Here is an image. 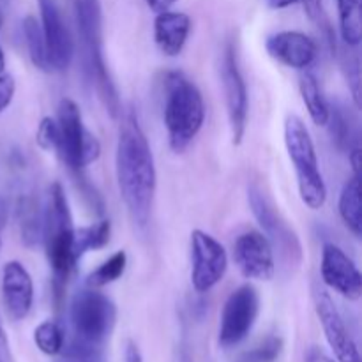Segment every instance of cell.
Instances as JSON below:
<instances>
[{
  "instance_id": "obj_22",
  "label": "cell",
  "mask_w": 362,
  "mask_h": 362,
  "mask_svg": "<svg viewBox=\"0 0 362 362\" xmlns=\"http://www.w3.org/2000/svg\"><path fill=\"white\" fill-rule=\"evenodd\" d=\"M110 237H112V223L106 221V219H103V221L95 223L92 226L74 230L73 253L76 264L87 251L105 247L110 243Z\"/></svg>"
},
{
  "instance_id": "obj_38",
  "label": "cell",
  "mask_w": 362,
  "mask_h": 362,
  "mask_svg": "<svg viewBox=\"0 0 362 362\" xmlns=\"http://www.w3.org/2000/svg\"><path fill=\"white\" fill-rule=\"evenodd\" d=\"M297 2H299V0H267L271 9H285V7L293 6V4Z\"/></svg>"
},
{
  "instance_id": "obj_30",
  "label": "cell",
  "mask_w": 362,
  "mask_h": 362,
  "mask_svg": "<svg viewBox=\"0 0 362 362\" xmlns=\"http://www.w3.org/2000/svg\"><path fill=\"white\" fill-rule=\"evenodd\" d=\"M35 141L45 151H57L59 145V126L57 120L52 117H45L37 127V134H35Z\"/></svg>"
},
{
  "instance_id": "obj_14",
  "label": "cell",
  "mask_w": 362,
  "mask_h": 362,
  "mask_svg": "<svg viewBox=\"0 0 362 362\" xmlns=\"http://www.w3.org/2000/svg\"><path fill=\"white\" fill-rule=\"evenodd\" d=\"M322 281L349 300H359L362 296V276L352 258L339 246L329 243L322 250Z\"/></svg>"
},
{
  "instance_id": "obj_21",
  "label": "cell",
  "mask_w": 362,
  "mask_h": 362,
  "mask_svg": "<svg viewBox=\"0 0 362 362\" xmlns=\"http://www.w3.org/2000/svg\"><path fill=\"white\" fill-rule=\"evenodd\" d=\"M299 88L311 120H313L317 126H327L329 103L327 99H325L324 92H322L320 85H318L317 78L311 73H304L303 76H300Z\"/></svg>"
},
{
  "instance_id": "obj_27",
  "label": "cell",
  "mask_w": 362,
  "mask_h": 362,
  "mask_svg": "<svg viewBox=\"0 0 362 362\" xmlns=\"http://www.w3.org/2000/svg\"><path fill=\"white\" fill-rule=\"evenodd\" d=\"M34 343L45 356L55 357L62 352L64 343V331L57 322L46 320L39 324L34 331Z\"/></svg>"
},
{
  "instance_id": "obj_41",
  "label": "cell",
  "mask_w": 362,
  "mask_h": 362,
  "mask_svg": "<svg viewBox=\"0 0 362 362\" xmlns=\"http://www.w3.org/2000/svg\"><path fill=\"white\" fill-rule=\"evenodd\" d=\"M179 362H191V357H189V354H187V352H184L182 356H180Z\"/></svg>"
},
{
  "instance_id": "obj_1",
  "label": "cell",
  "mask_w": 362,
  "mask_h": 362,
  "mask_svg": "<svg viewBox=\"0 0 362 362\" xmlns=\"http://www.w3.org/2000/svg\"><path fill=\"white\" fill-rule=\"evenodd\" d=\"M115 165L120 197L127 212L138 226H145L151 219L158 175L151 145L133 110L122 115Z\"/></svg>"
},
{
  "instance_id": "obj_29",
  "label": "cell",
  "mask_w": 362,
  "mask_h": 362,
  "mask_svg": "<svg viewBox=\"0 0 362 362\" xmlns=\"http://www.w3.org/2000/svg\"><path fill=\"white\" fill-rule=\"evenodd\" d=\"M300 2H303L304 6V13H306L308 18L320 28L322 34L325 35V41L329 42L332 52H336V49H338V42H336L334 28H332L327 13H325L322 0H300Z\"/></svg>"
},
{
  "instance_id": "obj_20",
  "label": "cell",
  "mask_w": 362,
  "mask_h": 362,
  "mask_svg": "<svg viewBox=\"0 0 362 362\" xmlns=\"http://www.w3.org/2000/svg\"><path fill=\"white\" fill-rule=\"evenodd\" d=\"M18 225L21 243L27 247H34L42 233V214L34 194H25L18 202Z\"/></svg>"
},
{
  "instance_id": "obj_4",
  "label": "cell",
  "mask_w": 362,
  "mask_h": 362,
  "mask_svg": "<svg viewBox=\"0 0 362 362\" xmlns=\"http://www.w3.org/2000/svg\"><path fill=\"white\" fill-rule=\"evenodd\" d=\"M41 235L45 237L46 257H48V264L53 271L57 297H60L74 265H76V260H74L73 253V218H71L67 198L59 182H53L48 189Z\"/></svg>"
},
{
  "instance_id": "obj_5",
  "label": "cell",
  "mask_w": 362,
  "mask_h": 362,
  "mask_svg": "<svg viewBox=\"0 0 362 362\" xmlns=\"http://www.w3.org/2000/svg\"><path fill=\"white\" fill-rule=\"evenodd\" d=\"M285 145L293 163V170L297 175L300 200L311 211H318L327 200V187L318 166L317 151L311 140L306 124L296 115H288L285 120Z\"/></svg>"
},
{
  "instance_id": "obj_6",
  "label": "cell",
  "mask_w": 362,
  "mask_h": 362,
  "mask_svg": "<svg viewBox=\"0 0 362 362\" xmlns=\"http://www.w3.org/2000/svg\"><path fill=\"white\" fill-rule=\"evenodd\" d=\"M247 202H250L251 212L265 232L272 251L278 253L281 264L290 271L299 269L304 255L299 235L292 228V225L283 218V214L260 184H251L247 187Z\"/></svg>"
},
{
  "instance_id": "obj_12",
  "label": "cell",
  "mask_w": 362,
  "mask_h": 362,
  "mask_svg": "<svg viewBox=\"0 0 362 362\" xmlns=\"http://www.w3.org/2000/svg\"><path fill=\"white\" fill-rule=\"evenodd\" d=\"M311 293H313L315 311L324 329L325 339L336 359L338 362H361L359 349L327 290L322 288L320 285H313Z\"/></svg>"
},
{
  "instance_id": "obj_40",
  "label": "cell",
  "mask_w": 362,
  "mask_h": 362,
  "mask_svg": "<svg viewBox=\"0 0 362 362\" xmlns=\"http://www.w3.org/2000/svg\"><path fill=\"white\" fill-rule=\"evenodd\" d=\"M4 23V13H2V7H0V28H2ZM4 67H6V57H4V49L0 46V74L4 73Z\"/></svg>"
},
{
  "instance_id": "obj_42",
  "label": "cell",
  "mask_w": 362,
  "mask_h": 362,
  "mask_svg": "<svg viewBox=\"0 0 362 362\" xmlns=\"http://www.w3.org/2000/svg\"><path fill=\"white\" fill-rule=\"evenodd\" d=\"M0 247H2V239H0Z\"/></svg>"
},
{
  "instance_id": "obj_3",
  "label": "cell",
  "mask_w": 362,
  "mask_h": 362,
  "mask_svg": "<svg viewBox=\"0 0 362 362\" xmlns=\"http://www.w3.org/2000/svg\"><path fill=\"white\" fill-rule=\"evenodd\" d=\"M165 126L173 152H184L198 136L205 120L202 92L186 74H166L165 80Z\"/></svg>"
},
{
  "instance_id": "obj_35",
  "label": "cell",
  "mask_w": 362,
  "mask_h": 362,
  "mask_svg": "<svg viewBox=\"0 0 362 362\" xmlns=\"http://www.w3.org/2000/svg\"><path fill=\"white\" fill-rule=\"evenodd\" d=\"M0 362H14L13 352H11L9 346V339H7L2 324H0Z\"/></svg>"
},
{
  "instance_id": "obj_19",
  "label": "cell",
  "mask_w": 362,
  "mask_h": 362,
  "mask_svg": "<svg viewBox=\"0 0 362 362\" xmlns=\"http://www.w3.org/2000/svg\"><path fill=\"white\" fill-rule=\"evenodd\" d=\"M339 216L346 228L356 237L362 235V211H361V175H352L343 186L339 194Z\"/></svg>"
},
{
  "instance_id": "obj_18",
  "label": "cell",
  "mask_w": 362,
  "mask_h": 362,
  "mask_svg": "<svg viewBox=\"0 0 362 362\" xmlns=\"http://www.w3.org/2000/svg\"><path fill=\"white\" fill-rule=\"evenodd\" d=\"M191 30V18L179 11H161L154 20V39L166 57H177L186 46Z\"/></svg>"
},
{
  "instance_id": "obj_15",
  "label": "cell",
  "mask_w": 362,
  "mask_h": 362,
  "mask_svg": "<svg viewBox=\"0 0 362 362\" xmlns=\"http://www.w3.org/2000/svg\"><path fill=\"white\" fill-rule=\"evenodd\" d=\"M233 260L247 279L269 281L274 278V251L264 233H243L233 244Z\"/></svg>"
},
{
  "instance_id": "obj_8",
  "label": "cell",
  "mask_w": 362,
  "mask_h": 362,
  "mask_svg": "<svg viewBox=\"0 0 362 362\" xmlns=\"http://www.w3.org/2000/svg\"><path fill=\"white\" fill-rule=\"evenodd\" d=\"M69 320L74 338L105 349L117 324V308L98 288L81 290L71 300Z\"/></svg>"
},
{
  "instance_id": "obj_33",
  "label": "cell",
  "mask_w": 362,
  "mask_h": 362,
  "mask_svg": "<svg viewBox=\"0 0 362 362\" xmlns=\"http://www.w3.org/2000/svg\"><path fill=\"white\" fill-rule=\"evenodd\" d=\"M16 92V83H14L11 74H0V113L11 105Z\"/></svg>"
},
{
  "instance_id": "obj_25",
  "label": "cell",
  "mask_w": 362,
  "mask_h": 362,
  "mask_svg": "<svg viewBox=\"0 0 362 362\" xmlns=\"http://www.w3.org/2000/svg\"><path fill=\"white\" fill-rule=\"evenodd\" d=\"M23 35L32 64L41 71H52L48 53H46L45 37H42L41 23L34 16H27L23 20Z\"/></svg>"
},
{
  "instance_id": "obj_28",
  "label": "cell",
  "mask_w": 362,
  "mask_h": 362,
  "mask_svg": "<svg viewBox=\"0 0 362 362\" xmlns=\"http://www.w3.org/2000/svg\"><path fill=\"white\" fill-rule=\"evenodd\" d=\"M59 356H62L60 362H106L103 346L88 345L76 338L71 339L67 345L64 343V349Z\"/></svg>"
},
{
  "instance_id": "obj_13",
  "label": "cell",
  "mask_w": 362,
  "mask_h": 362,
  "mask_svg": "<svg viewBox=\"0 0 362 362\" xmlns=\"http://www.w3.org/2000/svg\"><path fill=\"white\" fill-rule=\"evenodd\" d=\"M39 9H41V30L49 67L55 71H66L73 60L74 42L60 13L59 4L57 0H39Z\"/></svg>"
},
{
  "instance_id": "obj_36",
  "label": "cell",
  "mask_w": 362,
  "mask_h": 362,
  "mask_svg": "<svg viewBox=\"0 0 362 362\" xmlns=\"http://www.w3.org/2000/svg\"><path fill=\"white\" fill-rule=\"evenodd\" d=\"M126 362H144L140 349H138L136 343L129 341L126 346Z\"/></svg>"
},
{
  "instance_id": "obj_24",
  "label": "cell",
  "mask_w": 362,
  "mask_h": 362,
  "mask_svg": "<svg viewBox=\"0 0 362 362\" xmlns=\"http://www.w3.org/2000/svg\"><path fill=\"white\" fill-rule=\"evenodd\" d=\"M339 13V30L345 45L359 46L362 39L361 0H336Z\"/></svg>"
},
{
  "instance_id": "obj_23",
  "label": "cell",
  "mask_w": 362,
  "mask_h": 362,
  "mask_svg": "<svg viewBox=\"0 0 362 362\" xmlns=\"http://www.w3.org/2000/svg\"><path fill=\"white\" fill-rule=\"evenodd\" d=\"M327 126L331 129L332 140L336 141L341 151H350V148L357 147L359 141H357V133L354 129L352 117L346 113V110L343 106H331L329 105V120Z\"/></svg>"
},
{
  "instance_id": "obj_39",
  "label": "cell",
  "mask_w": 362,
  "mask_h": 362,
  "mask_svg": "<svg viewBox=\"0 0 362 362\" xmlns=\"http://www.w3.org/2000/svg\"><path fill=\"white\" fill-rule=\"evenodd\" d=\"M7 212H9V209H7L6 200H2V198H0V230H2L4 226H6Z\"/></svg>"
},
{
  "instance_id": "obj_11",
  "label": "cell",
  "mask_w": 362,
  "mask_h": 362,
  "mask_svg": "<svg viewBox=\"0 0 362 362\" xmlns=\"http://www.w3.org/2000/svg\"><path fill=\"white\" fill-rule=\"evenodd\" d=\"M221 81L223 88H225L226 113H228L232 141L235 145H239L243 144L244 134H246L250 101H247L246 81H244L243 73L239 69V64H237L235 46L232 42L226 46L225 53H223Z\"/></svg>"
},
{
  "instance_id": "obj_16",
  "label": "cell",
  "mask_w": 362,
  "mask_h": 362,
  "mask_svg": "<svg viewBox=\"0 0 362 362\" xmlns=\"http://www.w3.org/2000/svg\"><path fill=\"white\" fill-rule=\"evenodd\" d=\"M2 299L13 320H23L34 303V283L23 264L13 260L2 269Z\"/></svg>"
},
{
  "instance_id": "obj_9",
  "label": "cell",
  "mask_w": 362,
  "mask_h": 362,
  "mask_svg": "<svg viewBox=\"0 0 362 362\" xmlns=\"http://www.w3.org/2000/svg\"><path fill=\"white\" fill-rule=\"evenodd\" d=\"M260 311V297L253 285H243L230 293L219 320V345L233 349L250 336Z\"/></svg>"
},
{
  "instance_id": "obj_32",
  "label": "cell",
  "mask_w": 362,
  "mask_h": 362,
  "mask_svg": "<svg viewBox=\"0 0 362 362\" xmlns=\"http://www.w3.org/2000/svg\"><path fill=\"white\" fill-rule=\"evenodd\" d=\"M343 69H345L346 80H349L350 90H352V98L356 106H361V69H359V59L357 57H345L343 60Z\"/></svg>"
},
{
  "instance_id": "obj_31",
  "label": "cell",
  "mask_w": 362,
  "mask_h": 362,
  "mask_svg": "<svg viewBox=\"0 0 362 362\" xmlns=\"http://www.w3.org/2000/svg\"><path fill=\"white\" fill-rule=\"evenodd\" d=\"M283 341L276 336H271L265 341H262L257 349H253L251 352H247L246 356L255 362H272L278 359V356L281 354Z\"/></svg>"
},
{
  "instance_id": "obj_26",
  "label": "cell",
  "mask_w": 362,
  "mask_h": 362,
  "mask_svg": "<svg viewBox=\"0 0 362 362\" xmlns=\"http://www.w3.org/2000/svg\"><path fill=\"white\" fill-rule=\"evenodd\" d=\"M127 267V255L126 251H117L106 262H103L94 272H90L87 278L88 288H103L110 283L117 281L124 276Z\"/></svg>"
},
{
  "instance_id": "obj_7",
  "label": "cell",
  "mask_w": 362,
  "mask_h": 362,
  "mask_svg": "<svg viewBox=\"0 0 362 362\" xmlns=\"http://www.w3.org/2000/svg\"><path fill=\"white\" fill-rule=\"evenodd\" d=\"M57 126H59V145L57 154L64 165L73 173H81L101 156V144L98 138L83 126L81 112L73 99L64 98L57 108Z\"/></svg>"
},
{
  "instance_id": "obj_37",
  "label": "cell",
  "mask_w": 362,
  "mask_h": 362,
  "mask_svg": "<svg viewBox=\"0 0 362 362\" xmlns=\"http://www.w3.org/2000/svg\"><path fill=\"white\" fill-rule=\"evenodd\" d=\"M145 2L154 13H161V11H168L177 0H145Z\"/></svg>"
},
{
  "instance_id": "obj_10",
  "label": "cell",
  "mask_w": 362,
  "mask_h": 362,
  "mask_svg": "<svg viewBox=\"0 0 362 362\" xmlns=\"http://www.w3.org/2000/svg\"><path fill=\"white\" fill-rule=\"evenodd\" d=\"M228 267L221 243L202 230L191 233V285L198 293H207L218 285Z\"/></svg>"
},
{
  "instance_id": "obj_17",
  "label": "cell",
  "mask_w": 362,
  "mask_h": 362,
  "mask_svg": "<svg viewBox=\"0 0 362 362\" xmlns=\"http://www.w3.org/2000/svg\"><path fill=\"white\" fill-rule=\"evenodd\" d=\"M267 53L278 62L292 69H306L317 57V45L306 34L297 30H285L271 35L265 42Z\"/></svg>"
},
{
  "instance_id": "obj_34",
  "label": "cell",
  "mask_w": 362,
  "mask_h": 362,
  "mask_svg": "<svg viewBox=\"0 0 362 362\" xmlns=\"http://www.w3.org/2000/svg\"><path fill=\"white\" fill-rule=\"evenodd\" d=\"M304 362H334V359H332L324 349L313 345L306 350V354H304Z\"/></svg>"
},
{
  "instance_id": "obj_2",
  "label": "cell",
  "mask_w": 362,
  "mask_h": 362,
  "mask_svg": "<svg viewBox=\"0 0 362 362\" xmlns=\"http://www.w3.org/2000/svg\"><path fill=\"white\" fill-rule=\"evenodd\" d=\"M74 18H76L78 37L83 49L85 67L95 85L99 98L106 112L117 119L122 113L119 92L110 76L103 53V11L99 0H74Z\"/></svg>"
}]
</instances>
